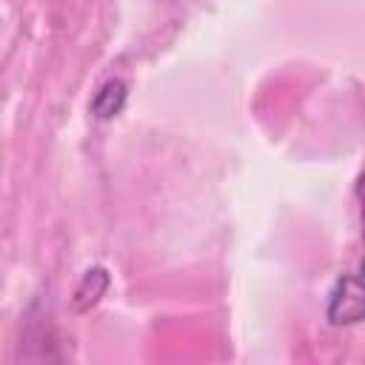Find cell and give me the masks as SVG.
I'll return each instance as SVG.
<instances>
[{
	"instance_id": "cell-2",
	"label": "cell",
	"mask_w": 365,
	"mask_h": 365,
	"mask_svg": "<svg viewBox=\"0 0 365 365\" xmlns=\"http://www.w3.org/2000/svg\"><path fill=\"white\" fill-rule=\"evenodd\" d=\"M108 285H111V277H108V271L103 265H91L88 271H83V277H80V282L74 288V297H71L74 311L83 314V311L94 308L103 299V294L108 291Z\"/></svg>"
},
{
	"instance_id": "cell-1",
	"label": "cell",
	"mask_w": 365,
	"mask_h": 365,
	"mask_svg": "<svg viewBox=\"0 0 365 365\" xmlns=\"http://www.w3.org/2000/svg\"><path fill=\"white\" fill-rule=\"evenodd\" d=\"M328 322L331 325H356L365 317V291L359 274H342L328 294Z\"/></svg>"
},
{
	"instance_id": "cell-3",
	"label": "cell",
	"mask_w": 365,
	"mask_h": 365,
	"mask_svg": "<svg viewBox=\"0 0 365 365\" xmlns=\"http://www.w3.org/2000/svg\"><path fill=\"white\" fill-rule=\"evenodd\" d=\"M125 97H128L125 80H120V77L106 80V83L94 91V97H91V117H94V120H114V117L123 111Z\"/></svg>"
}]
</instances>
